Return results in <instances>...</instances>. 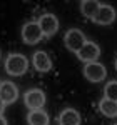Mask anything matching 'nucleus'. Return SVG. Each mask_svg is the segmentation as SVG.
I'll return each mask as SVG.
<instances>
[{"mask_svg": "<svg viewBox=\"0 0 117 125\" xmlns=\"http://www.w3.org/2000/svg\"><path fill=\"white\" fill-rule=\"evenodd\" d=\"M27 67H29V60L20 53H12L5 60V70L9 75H13V77L23 75L27 72Z\"/></svg>", "mask_w": 117, "mask_h": 125, "instance_id": "nucleus-1", "label": "nucleus"}, {"mask_svg": "<svg viewBox=\"0 0 117 125\" xmlns=\"http://www.w3.org/2000/svg\"><path fill=\"white\" fill-rule=\"evenodd\" d=\"M42 37H44V33H42V30H40L37 22H29V23L23 25V29H22V39H23L25 43L35 45L37 42L42 40Z\"/></svg>", "mask_w": 117, "mask_h": 125, "instance_id": "nucleus-2", "label": "nucleus"}, {"mask_svg": "<svg viewBox=\"0 0 117 125\" xmlns=\"http://www.w3.org/2000/svg\"><path fill=\"white\" fill-rule=\"evenodd\" d=\"M65 45H67L69 50H72V52H75L77 53L80 48L85 45V37H84V33L80 32V30L77 29H72V30H69L67 33H65Z\"/></svg>", "mask_w": 117, "mask_h": 125, "instance_id": "nucleus-3", "label": "nucleus"}, {"mask_svg": "<svg viewBox=\"0 0 117 125\" xmlns=\"http://www.w3.org/2000/svg\"><path fill=\"white\" fill-rule=\"evenodd\" d=\"M37 23H39L42 33L47 35V37H52L54 33H57V30H58V20H57V17L52 15V13H45V15H42Z\"/></svg>", "mask_w": 117, "mask_h": 125, "instance_id": "nucleus-4", "label": "nucleus"}, {"mask_svg": "<svg viewBox=\"0 0 117 125\" xmlns=\"http://www.w3.org/2000/svg\"><path fill=\"white\" fill-rule=\"evenodd\" d=\"M84 75L90 82H100L105 78V67L99 62H90L84 68Z\"/></svg>", "mask_w": 117, "mask_h": 125, "instance_id": "nucleus-5", "label": "nucleus"}, {"mask_svg": "<svg viewBox=\"0 0 117 125\" xmlns=\"http://www.w3.org/2000/svg\"><path fill=\"white\" fill-rule=\"evenodd\" d=\"M99 55H100V48H99V45L94 43V42H85V45L77 52V57L80 58V60H84V62H87V63L95 62L99 58Z\"/></svg>", "mask_w": 117, "mask_h": 125, "instance_id": "nucleus-6", "label": "nucleus"}, {"mask_svg": "<svg viewBox=\"0 0 117 125\" xmlns=\"http://www.w3.org/2000/svg\"><path fill=\"white\" fill-rule=\"evenodd\" d=\"M45 104V94L39 88H32L25 94V105L30 110H40V107Z\"/></svg>", "mask_w": 117, "mask_h": 125, "instance_id": "nucleus-7", "label": "nucleus"}, {"mask_svg": "<svg viewBox=\"0 0 117 125\" xmlns=\"http://www.w3.org/2000/svg\"><path fill=\"white\" fill-rule=\"evenodd\" d=\"M0 98L2 102L7 105V104H13L17 98H19V90L17 87L13 85L12 82H3L0 83Z\"/></svg>", "mask_w": 117, "mask_h": 125, "instance_id": "nucleus-8", "label": "nucleus"}, {"mask_svg": "<svg viewBox=\"0 0 117 125\" xmlns=\"http://www.w3.org/2000/svg\"><path fill=\"white\" fill-rule=\"evenodd\" d=\"M114 20H116V10L112 9L110 5H100V9H99L94 22L95 23H100V25H109Z\"/></svg>", "mask_w": 117, "mask_h": 125, "instance_id": "nucleus-9", "label": "nucleus"}, {"mask_svg": "<svg viewBox=\"0 0 117 125\" xmlns=\"http://www.w3.org/2000/svg\"><path fill=\"white\" fill-rule=\"evenodd\" d=\"M34 67L39 72H49L52 68V62H50L49 55L45 52H35L34 53Z\"/></svg>", "mask_w": 117, "mask_h": 125, "instance_id": "nucleus-10", "label": "nucleus"}, {"mask_svg": "<svg viewBox=\"0 0 117 125\" xmlns=\"http://www.w3.org/2000/svg\"><path fill=\"white\" fill-rule=\"evenodd\" d=\"M58 120H60V125H80V115L74 108H65L60 114Z\"/></svg>", "mask_w": 117, "mask_h": 125, "instance_id": "nucleus-11", "label": "nucleus"}, {"mask_svg": "<svg viewBox=\"0 0 117 125\" xmlns=\"http://www.w3.org/2000/svg\"><path fill=\"white\" fill-rule=\"evenodd\" d=\"M80 9H82V13L87 17V19H95V15H97L99 9H100V3H99L97 0H85V2H82L80 3Z\"/></svg>", "mask_w": 117, "mask_h": 125, "instance_id": "nucleus-12", "label": "nucleus"}, {"mask_svg": "<svg viewBox=\"0 0 117 125\" xmlns=\"http://www.w3.org/2000/svg\"><path fill=\"white\" fill-rule=\"evenodd\" d=\"M29 125H49V115L44 110H32L27 117Z\"/></svg>", "mask_w": 117, "mask_h": 125, "instance_id": "nucleus-13", "label": "nucleus"}, {"mask_svg": "<svg viewBox=\"0 0 117 125\" xmlns=\"http://www.w3.org/2000/svg\"><path fill=\"white\" fill-rule=\"evenodd\" d=\"M99 108L105 117H117V102H114V100L102 98L99 104Z\"/></svg>", "mask_w": 117, "mask_h": 125, "instance_id": "nucleus-14", "label": "nucleus"}, {"mask_svg": "<svg viewBox=\"0 0 117 125\" xmlns=\"http://www.w3.org/2000/svg\"><path fill=\"white\" fill-rule=\"evenodd\" d=\"M104 92H105V98L117 102V82L116 80L109 82L107 85H105V88H104Z\"/></svg>", "mask_w": 117, "mask_h": 125, "instance_id": "nucleus-15", "label": "nucleus"}, {"mask_svg": "<svg viewBox=\"0 0 117 125\" xmlns=\"http://www.w3.org/2000/svg\"><path fill=\"white\" fill-rule=\"evenodd\" d=\"M3 110H5V104L2 102V98H0V115L3 114Z\"/></svg>", "mask_w": 117, "mask_h": 125, "instance_id": "nucleus-16", "label": "nucleus"}, {"mask_svg": "<svg viewBox=\"0 0 117 125\" xmlns=\"http://www.w3.org/2000/svg\"><path fill=\"white\" fill-rule=\"evenodd\" d=\"M0 125H7V120H5L2 115H0Z\"/></svg>", "mask_w": 117, "mask_h": 125, "instance_id": "nucleus-17", "label": "nucleus"}, {"mask_svg": "<svg viewBox=\"0 0 117 125\" xmlns=\"http://www.w3.org/2000/svg\"><path fill=\"white\" fill-rule=\"evenodd\" d=\"M116 70H117V60H116Z\"/></svg>", "mask_w": 117, "mask_h": 125, "instance_id": "nucleus-18", "label": "nucleus"}, {"mask_svg": "<svg viewBox=\"0 0 117 125\" xmlns=\"http://www.w3.org/2000/svg\"><path fill=\"white\" fill-rule=\"evenodd\" d=\"M116 125H117V124H116Z\"/></svg>", "mask_w": 117, "mask_h": 125, "instance_id": "nucleus-19", "label": "nucleus"}]
</instances>
